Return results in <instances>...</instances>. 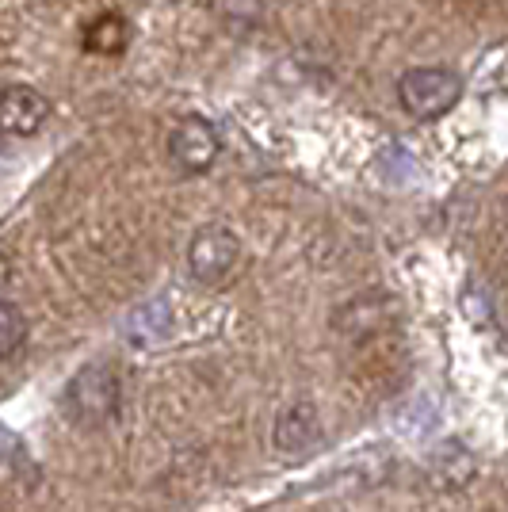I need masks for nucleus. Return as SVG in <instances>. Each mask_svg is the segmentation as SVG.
Segmentation results:
<instances>
[{
  "label": "nucleus",
  "mask_w": 508,
  "mask_h": 512,
  "mask_svg": "<svg viewBox=\"0 0 508 512\" xmlns=\"http://www.w3.org/2000/svg\"><path fill=\"white\" fill-rule=\"evenodd\" d=\"M0 432H4V428H0Z\"/></svg>",
  "instance_id": "9d476101"
},
{
  "label": "nucleus",
  "mask_w": 508,
  "mask_h": 512,
  "mask_svg": "<svg viewBox=\"0 0 508 512\" xmlns=\"http://www.w3.org/2000/svg\"><path fill=\"white\" fill-rule=\"evenodd\" d=\"M463 100V77L444 65H417L398 77V104L417 123H436Z\"/></svg>",
  "instance_id": "f03ea898"
},
{
  "label": "nucleus",
  "mask_w": 508,
  "mask_h": 512,
  "mask_svg": "<svg viewBox=\"0 0 508 512\" xmlns=\"http://www.w3.org/2000/svg\"><path fill=\"white\" fill-rule=\"evenodd\" d=\"M237 260H241V241H237V234H230L226 226H203L199 234L191 237L188 268L199 283L222 287V283L233 276Z\"/></svg>",
  "instance_id": "7ed1b4c3"
},
{
  "label": "nucleus",
  "mask_w": 508,
  "mask_h": 512,
  "mask_svg": "<svg viewBox=\"0 0 508 512\" xmlns=\"http://www.w3.org/2000/svg\"><path fill=\"white\" fill-rule=\"evenodd\" d=\"M50 119V100L35 85H8L0 92V138H35Z\"/></svg>",
  "instance_id": "39448f33"
},
{
  "label": "nucleus",
  "mask_w": 508,
  "mask_h": 512,
  "mask_svg": "<svg viewBox=\"0 0 508 512\" xmlns=\"http://www.w3.org/2000/svg\"><path fill=\"white\" fill-rule=\"evenodd\" d=\"M222 153V138H218V127L203 115H184L169 134V157L172 165L188 176H199L207 172L218 161Z\"/></svg>",
  "instance_id": "20e7f679"
},
{
  "label": "nucleus",
  "mask_w": 508,
  "mask_h": 512,
  "mask_svg": "<svg viewBox=\"0 0 508 512\" xmlns=\"http://www.w3.org/2000/svg\"><path fill=\"white\" fill-rule=\"evenodd\" d=\"M318 444V413L310 402L287 406L276 421V448L287 455H302L306 448Z\"/></svg>",
  "instance_id": "423d86ee"
},
{
  "label": "nucleus",
  "mask_w": 508,
  "mask_h": 512,
  "mask_svg": "<svg viewBox=\"0 0 508 512\" xmlns=\"http://www.w3.org/2000/svg\"><path fill=\"white\" fill-rule=\"evenodd\" d=\"M119 402H123V379L119 367L111 363H85L62 390L65 417L77 428H100L119 417Z\"/></svg>",
  "instance_id": "f257e3e1"
},
{
  "label": "nucleus",
  "mask_w": 508,
  "mask_h": 512,
  "mask_svg": "<svg viewBox=\"0 0 508 512\" xmlns=\"http://www.w3.org/2000/svg\"><path fill=\"white\" fill-rule=\"evenodd\" d=\"M12 279V264H8V256H0V287Z\"/></svg>",
  "instance_id": "1a4fd4ad"
},
{
  "label": "nucleus",
  "mask_w": 508,
  "mask_h": 512,
  "mask_svg": "<svg viewBox=\"0 0 508 512\" xmlns=\"http://www.w3.org/2000/svg\"><path fill=\"white\" fill-rule=\"evenodd\" d=\"M27 344V318L16 302L0 299V360H16Z\"/></svg>",
  "instance_id": "6e6552de"
},
{
  "label": "nucleus",
  "mask_w": 508,
  "mask_h": 512,
  "mask_svg": "<svg viewBox=\"0 0 508 512\" xmlns=\"http://www.w3.org/2000/svg\"><path fill=\"white\" fill-rule=\"evenodd\" d=\"M88 54H100V58H119L130 46V20L119 12H100L96 20L85 27L81 35Z\"/></svg>",
  "instance_id": "0eeeda50"
}]
</instances>
